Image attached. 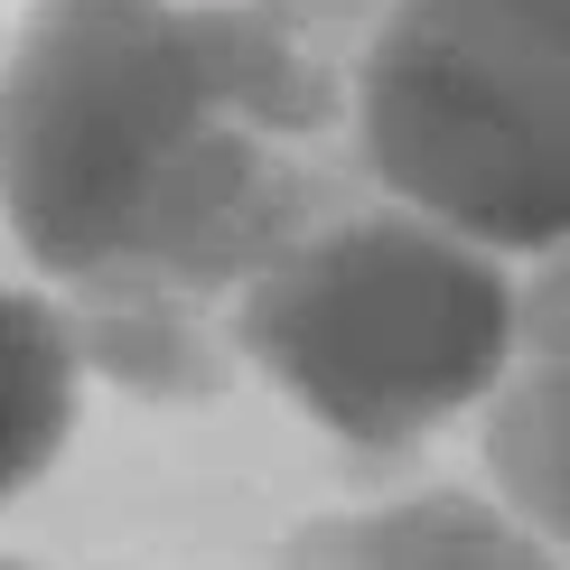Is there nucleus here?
I'll return each instance as SVG.
<instances>
[{"instance_id":"f257e3e1","label":"nucleus","mask_w":570,"mask_h":570,"mask_svg":"<svg viewBox=\"0 0 570 570\" xmlns=\"http://www.w3.org/2000/svg\"><path fill=\"white\" fill-rule=\"evenodd\" d=\"M355 29L299 0H38L0 76V206L85 365L216 393L234 299L346 197Z\"/></svg>"},{"instance_id":"f03ea898","label":"nucleus","mask_w":570,"mask_h":570,"mask_svg":"<svg viewBox=\"0 0 570 570\" xmlns=\"http://www.w3.org/2000/svg\"><path fill=\"white\" fill-rule=\"evenodd\" d=\"M234 346L346 449L431 440L449 412L505 384L514 291L487 244L431 216H327L234 299Z\"/></svg>"},{"instance_id":"7ed1b4c3","label":"nucleus","mask_w":570,"mask_h":570,"mask_svg":"<svg viewBox=\"0 0 570 570\" xmlns=\"http://www.w3.org/2000/svg\"><path fill=\"white\" fill-rule=\"evenodd\" d=\"M346 122L412 216L487 253L570 244V0H384Z\"/></svg>"},{"instance_id":"20e7f679","label":"nucleus","mask_w":570,"mask_h":570,"mask_svg":"<svg viewBox=\"0 0 570 570\" xmlns=\"http://www.w3.org/2000/svg\"><path fill=\"white\" fill-rule=\"evenodd\" d=\"M281 570H561V561L552 542H533L478 495H412V505H384V514L299 524Z\"/></svg>"},{"instance_id":"39448f33","label":"nucleus","mask_w":570,"mask_h":570,"mask_svg":"<svg viewBox=\"0 0 570 570\" xmlns=\"http://www.w3.org/2000/svg\"><path fill=\"white\" fill-rule=\"evenodd\" d=\"M85 393V346L57 299L0 291V505L57 468Z\"/></svg>"},{"instance_id":"423d86ee","label":"nucleus","mask_w":570,"mask_h":570,"mask_svg":"<svg viewBox=\"0 0 570 570\" xmlns=\"http://www.w3.org/2000/svg\"><path fill=\"white\" fill-rule=\"evenodd\" d=\"M487 468L505 487V505L533 524V542L570 552V365H542L495 384L487 412Z\"/></svg>"},{"instance_id":"0eeeda50","label":"nucleus","mask_w":570,"mask_h":570,"mask_svg":"<svg viewBox=\"0 0 570 570\" xmlns=\"http://www.w3.org/2000/svg\"><path fill=\"white\" fill-rule=\"evenodd\" d=\"M514 337H524L542 365H570V244H552V263L514 291Z\"/></svg>"},{"instance_id":"6e6552de","label":"nucleus","mask_w":570,"mask_h":570,"mask_svg":"<svg viewBox=\"0 0 570 570\" xmlns=\"http://www.w3.org/2000/svg\"><path fill=\"white\" fill-rule=\"evenodd\" d=\"M299 10H318V19H346V29H355V10H346V0H299Z\"/></svg>"},{"instance_id":"1a4fd4ad","label":"nucleus","mask_w":570,"mask_h":570,"mask_svg":"<svg viewBox=\"0 0 570 570\" xmlns=\"http://www.w3.org/2000/svg\"><path fill=\"white\" fill-rule=\"evenodd\" d=\"M0 570H19V561H0Z\"/></svg>"}]
</instances>
